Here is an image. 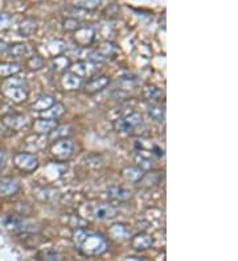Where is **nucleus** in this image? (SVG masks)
I'll use <instances>...</instances> for the list:
<instances>
[{
  "label": "nucleus",
  "instance_id": "f257e3e1",
  "mask_svg": "<svg viewBox=\"0 0 238 261\" xmlns=\"http://www.w3.org/2000/svg\"><path fill=\"white\" fill-rule=\"evenodd\" d=\"M73 243L77 251L86 256H98L108 249V243L102 235L84 227L73 231Z\"/></svg>",
  "mask_w": 238,
  "mask_h": 261
},
{
  "label": "nucleus",
  "instance_id": "f03ea898",
  "mask_svg": "<svg viewBox=\"0 0 238 261\" xmlns=\"http://www.w3.org/2000/svg\"><path fill=\"white\" fill-rule=\"evenodd\" d=\"M112 127L118 133L127 135V136H138L146 131V124L139 112H129L126 115L114 120Z\"/></svg>",
  "mask_w": 238,
  "mask_h": 261
},
{
  "label": "nucleus",
  "instance_id": "7ed1b4c3",
  "mask_svg": "<svg viewBox=\"0 0 238 261\" xmlns=\"http://www.w3.org/2000/svg\"><path fill=\"white\" fill-rule=\"evenodd\" d=\"M1 93L14 103L25 102L29 94L27 80L16 76L5 78L1 84Z\"/></svg>",
  "mask_w": 238,
  "mask_h": 261
},
{
  "label": "nucleus",
  "instance_id": "20e7f679",
  "mask_svg": "<svg viewBox=\"0 0 238 261\" xmlns=\"http://www.w3.org/2000/svg\"><path fill=\"white\" fill-rule=\"evenodd\" d=\"M118 53H119V49L117 45L111 41H105L89 54V61L94 63H105V62L117 58Z\"/></svg>",
  "mask_w": 238,
  "mask_h": 261
},
{
  "label": "nucleus",
  "instance_id": "39448f33",
  "mask_svg": "<svg viewBox=\"0 0 238 261\" xmlns=\"http://www.w3.org/2000/svg\"><path fill=\"white\" fill-rule=\"evenodd\" d=\"M74 153V141L72 139H60L54 141L50 146V155L53 156L54 160L57 161H67Z\"/></svg>",
  "mask_w": 238,
  "mask_h": 261
},
{
  "label": "nucleus",
  "instance_id": "423d86ee",
  "mask_svg": "<svg viewBox=\"0 0 238 261\" xmlns=\"http://www.w3.org/2000/svg\"><path fill=\"white\" fill-rule=\"evenodd\" d=\"M15 166L24 173L35 172L39 168V160L35 155L27 153V152H20L14 156Z\"/></svg>",
  "mask_w": 238,
  "mask_h": 261
},
{
  "label": "nucleus",
  "instance_id": "0eeeda50",
  "mask_svg": "<svg viewBox=\"0 0 238 261\" xmlns=\"http://www.w3.org/2000/svg\"><path fill=\"white\" fill-rule=\"evenodd\" d=\"M82 84H84V93L86 95H94L108 87L110 84V78L108 76H94Z\"/></svg>",
  "mask_w": 238,
  "mask_h": 261
},
{
  "label": "nucleus",
  "instance_id": "6e6552de",
  "mask_svg": "<svg viewBox=\"0 0 238 261\" xmlns=\"http://www.w3.org/2000/svg\"><path fill=\"white\" fill-rule=\"evenodd\" d=\"M20 190V182L14 177H4L0 180V197H14Z\"/></svg>",
  "mask_w": 238,
  "mask_h": 261
},
{
  "label": "nucleus",
  "instance_id": "1a4fd4ad",
  "mask_svg": "<svg viewBox=\"0 0 238 261\" xmlns=\"http://www.w3.org/2000/svg\"><path fill=\"white\" fill-rule=\"evenodd\" d=\"M91 214L95 219L98 221H108V219H112V218L117 217V208L114 207L112 204L108 203H98L95 204L93 210H91Z\"/></svg>",
  "mask_w": 238,
  "mask_h": 261
},
{
  "label": "nucleus",
  "instance_id": "9d476101",
  "mask_svg": "<svg viewBox=\"0 0 238 261\" xmlns=\"http://www.w3.org/2000/svg\"><path fill=\"white\" fill-rule=\"evenodd\" d=\"M94 29L90 27H81L74 32V41L78 46L81 48H87L93 44L94 41Z\"/></svg>",
  "mask_w": 238,
  "mask_h": 261
},
{
  "label": "nucleus",
  "instance_id": "9b49d317",
  "mask_svg": "<svg viewBox=\"0 0 238 261\" xmlns=\"http://www.w3.org/2000/svg\"><path fill=\"white\" fill-rule=\"evenodd\" d=\"M84 83V80L81 77L77 76L73 71H65L63 73L61 77V87L66 91H74V90L80 89Z\"/></svg>",
  "mask_w": 238,
  "mask_h": 261
},
{
  "label": "nucleus",
  "instance_id": "f8f14e48",
  "mask_svg": "<svg viewBox=\"0 0 238 261\" xmlns=\"http://www.w3.org/2000/svg\"><path fill=\"white\" fill-rule=\"evenodd\" d=\"M1 123L4 124L5 127H8L9 129L20 131L24 127H27L28 119L27 116L22 115V114H9V115H5L1 119Z\"/></svg>",
  "mask_w": 238,
  "mask_h": 261
},
{
  "label": "nucleus",
  "instance_id": "ddd939ff",
  "mask_svg": "<svg viewBox=\"0 0 238 261\" xmlns=\"http://www.w3.org/2000/svg\"><path fill=\"white\" fill-rule=\"evenodd\" d=\"M74 71L77 76H80L84 80V78H91V77L95 76V73L98 71V67H97V63L91 61H81L77 62L74 65Z\"/></svg>",
  "mask_w": 238,
  "mask_h": 261
},
{
  "label": "nucleus",
  "instance_id": "4468645a",
  "mask_svg": "<svg viewBox=\"0 0 238 261\" xmlns=\"http://www.w3.org/2000/svg\"><path fill=\"white\" fill-rule=\"evenodd\" d=\"M59 127V123H57V120H50V119H37L35 120V123H33V131L37 135H41V136H44V135H48V133H52L53 131H56Z\"/></svg>",
  "mask_w": 238,
  "mask_h": 261
},
{
  "label": "nucleus",
  "instance_id": "2eb2a0df",
  "mask_svg": "<svg viewBox=\"0 0 238 261\" xmlns=\"http://www.w3.org/2000/svg\"><path fill=\"white\" fill-rule=\"evenodd\" d=\"M153 238L149 234H138L132 236L131 239V247L136 251H146L152 247Z\"/></svg>",
  "mask_w": 238,
  "mask_h": 261
},
{
  "label": "nucleus",
  "instance_id": "dca6fc26",
  "mask_svg": "<svg viewBox=\"0 0 238 261\" xmlns=\"http://www.w3.org/2000/svg\"><path fill=\"white\" fill-rule=\"evenodd\" d=\"M106 194H108L110 200L117 201V202H127L132 197V193L130 190L125 189V187H122V186H111V187H108Z\"/></svg>",
  "mask_w": 238,
  "mask_h": 261
},
{
  "label": "nucleus",
  "instance_id": "f3484780",
  "mask_svg": "<svg viewBox=\"0 0 238 261\" xmlns=\"http://www.w3.org/2000/svg\"><path fill=\"white\" fill-rule=\"evenodd\" d=\"M144 170L139 166H127L122 170V177L123 180L130 183H139L144 177Z\"/></svg>",
  "mask_w": 238,
  "mask_h": 261
},
{
  "label": "nucleus",
  "instance_id": "a211bd4d",
  "mask_svg": "<svg viewBox=\"0 0 238 261\" xmlns=\"http://www.w3.org/2000/svg\"><path fill=\"white\" fill-rule=\"evenodd\" d=\"M72 66V61L70 58L66 57V56H56L50 60L49 62V67L50 70L56 71V73H65L70 69Z\"/></svg>",
  "mask_w": 238,
  "mask_h": 261
},
{
  "label": "nucleus",
  "instance_id": "6ab92c4d",
  "mask_svg": "<svg viewBox=\"0 0 238 261\" xmlns=\"http://www.w3.org/2000/svg\"><path fill=\"white\" fill-rule=\"evenodd\" d=\"M37 31V20L33 18L24 19L19 25V35L22 37H31Z\"/></svg>",
  "mask_w": 238,
  "mask_h": 261
},
{
  "label": "nucleus",
  "instance_id": "aec40b11",
  "mask_svg": "<svg viewBox=\"0 0 238 261\" xmlns=\"http://www.w3.org/2000/svg\"><path fill=\"white\" fill-rule=\"evenodd\" d=\"M142 95H143L144 100L150 102L151 104H157L162 100V91L157 87H155V86H150V84L144 86Z\"/></svg>",
  "mask_w": 238,
  "mask_h": 261
},
{
  "label": "nucleus",
  "instance_id": "412c9836",
  "mask_svg": "<svg viewBox=\"0 0 238 261\" xmlns=\"http://www.w3.org/2000/svg\"><path fill=\"white\" fill-rule=\"evenodd\" d=\"M65 111H66V108H65V106H64L63 103L56 102L53 106H50L48 110L43 111L41 115H43V119L57 120L65 114Z\"/></svg>",
  "mask_w": 238,
  "mask_h": 261
},
{
  "label": "nucleus",
  "instance_id": "4be33fe9",
  "mask_svg": "<svg viewBox=\"0 0 238 261\" xmlns=\"http://www.w3.org/2000/svg\"><path fill=\"white\" fill-rule=\"evenodd\" d=\"M54 103H56V99L52 95H41L36 102L32 104V110L43 112V111L48 110L50 106H53Z\"/></svg>",
  "mask_w": 238,
  "mask_h": 261
},
{
  "label": "nucleus",
  "instance_id": "5701e85b",
  "mask_svg": "<svg viewBox=\"0 0 238 261\" xmlns=\"http://www.w3.org/2000/svg\"><path fill=\"white\" fill-rule=\"evenodd\" d=\"M149 116L156 123H163L166 119V107L162 106L160 103L151 104L149 107Z\"/></svg>",
  "mask_w": 238,
  "mask_h": 261
},
{
  "label": "nucleus",
  "instance_id": "b1692460",
  "mask_svg": "<svg viewBox=\"0 0 238 261\" xmlns=\"http://www.w3.org/2000/svg\"><path fill=\"white\" fill-rule=\"evenodd\" d=\"M22 67L18 63H12V62L0 63V78H9V77L16 76Z\"/></svg>",
  "mask_w": 238,
  "mask_h": 261
},
{
  "label": "nucleus",
  "instance_id": "393cba45",
  "mask_svg": "<svg viewBox=\"0 0 238 261\" xmlns=\"http://www.w3.org/2000/svg\"><path fill=\"white\" fill-rule=\"evenodd\" d=\"M7 53L11 56V57L19 58V57H24L25 54L28 53V48L27 45L22 44V42H16V44H12L7 46Z\"/></svg>",
  "mask_w": 238,
  "mask_h": 261
},
{
  "label": "nucleus",
  "instance_id": "a878e982",
  "mask_svg": "<svg viewBox=\"0 0 238 261\" xmlns=\"http://www.w3.org/2000/svg\"><path fill=\"white\" fill-rule=\"evenodd\" d=\"M102 0H73V5L77 8L86 9V11H94L101 5Z\"/></svg>",
  "mask_w": 238,
  "mask_h": 261
},
{
  "label": "nucleus",
  "instance_id": "bb28decb",
  "mask_svg": "<svg viewBox=\"0 0 238 261\" xmlns=\"http://www.w3.org/2000/svg\"><path fill=\"white\" fill-rule=\"evenodd\" d=\"M110 234L115 238V239H127L130 236V231L129 228L123 226V224H114L110 228Z\"/></svg>",
  "mask_w": 238,
  "mask_h": 261
},
{
  "label": "nucleus",
  "instance_id": "cd10ccee",
  "mask_svg": "<svg viewBox=\"0 0 238 261\" xmlns=\"http://www.w3.org/2000/svg\"><path fill=\"white\" fill-rule=\"evenodd\" d=\"M135 161H136V166H139L140 169H143V170H149V169H152L153 164H152V160L150 159V157H146L144 155L139 153V155L135 157Z\"/></svg>",
  "mask_w": 238,
  "mask_h": 261
},
{
  "label": "nucleus",
  "instance_id": "c85d7f7f",
  "mask_svg": "<svg viewBox=\"0 0 238 261\" xmlns=\"http://www.w3.org/2000/svg\"><path fill=\"white\" fill-rule=\"evenodd\" d=\"M27 66L31 70H40V69L44 67V60L40 56H32V57L28 58Z\"/></svg>",
  "mask_w": 238,
  "mask_h": 261
},
{
  "label": "nucleus",
  "instance_id": "c756f323",
  "mask_svg": "<svg viewBox=\"0 0 238 261\" xmlns=\"http://www.w3.org/2000/svg\"><path fill=\"white\" fill-rule=\"evenodd\" d=\"M63 25H64V31H66V32H74L78 29V28H81V22L78 21L77 19H65L63 22Z\"/></svg>",
  "mask_w": 238,
  "mask_h": 261
},
{
  "label": "nucleus",
  "instance_id": "7c9ffc66",
  "mask_svg": "<svg viewBox=\"0 0 238 261\" xmlns=\"http://www.w3.org/2000/svg\"><path fill=\"white\" fill-rule=\"evenodd\" d=\"M12 24V16L7 12H0V31L8 29Z\"/></svg>",
  "mask_w": 238,
  "mask_h": 261
},
{
  "label": "nucleus",
  "instance_id": "2f4dec72",
  "mask_svg": "<svg viewBox=\"0 0 238 261\" xmlns=\"http://www.w3.org/2000/svg\"><path fill=\"white\" fill-rule=\"evenodd\" d=\"M40 256H44L41 257L44 261H60L61 260V257H60V255L57 252H54V251H45V252L40 253Z\"/></svg>",
  "mask_w": 238,
  "mask_h": 261
},
{
  "label": "nucleus",
  "instance_id": "473e14b6",
  "mask_svg": "<svg viewBox=\"0 0 238 261\" xmlns=\"http://www.w3.org/2000/svg\"><path fill=\"white\" fill-rule=\"evenodd\" d=\"M5 162H7V153L3 149H0V173L5 168Z\"/></svg>",
  "mask_w": 238,
  "mask_h": 261
}]
</instances>
